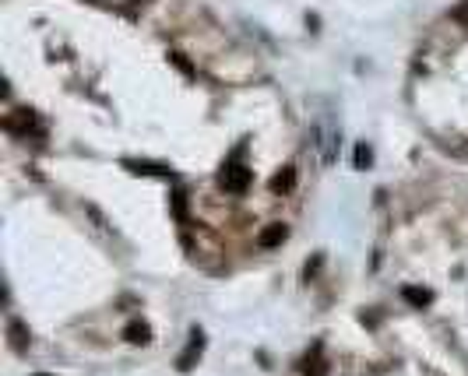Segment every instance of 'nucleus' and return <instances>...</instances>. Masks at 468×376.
<instances>
[{
  "mask_svg": "<svg viewBox=\"0 0 468 376\" xmlns=\"http://www.w3.org/2000/svg\"><path fill=\"white\" fill-rule=\"evenodd\" d=\"M250 183H254V173L243 162H225L222 173H219V186L229 190V194H247Z\"/></svg>",
  "mask_w": 468,
  "mask_h": 376,
  "instance_id": "1",
  "label": "nucleus"
},
{
  "mask_svg": "<svg viewBox=\"0 0 468 376\" xmlns=\"http://www.w3.org/2000/svg\"><path fill=\"white\" fill-rule=\"evenodd\" d=\"M8 344H11V352L25 355L28 352V344H32V334H28V327L21 320H8Z\"/></svg>",
  "mask_w": 468,
  "mask_h": 376,
  "instance_id": "2",
  "label": "nucleus"
},
{
  "mask_svg": "<svg viewBox=\"0 0 468 376\" xmlns=\"http://www.w3.org/2000/svg\"><path fill=\"white\" fill-rule=\"evenodd\" d=\"M285 239H289V225H282V222H271V225H265V229H260V239H257V246H260V250H278Z\"/></svg>",
  "mask_w": 468,
  "mask_h": 376,
  "instance_id": "3",
  "label": "nucleus"
},
{
  "mask_svg": "<svg viewBox=\"0 0 468 376\" xmlns=\"http://www.w3.org/2000/svg\"><path fill=\"white\" fill-rule=\"evenodd\" d=\"M201 349H204V331L201 327H194V334H190V344H187V349L180 352V369L187 373V369H194V362H197V355H201Z\"/></svg>",
  "mask_w": 468,
  "mask_h": 376,
  "instance_id": "4",
  "label": "nucleus"
},
{
  "mask_svg": "<svg viewBox=\"0 0 468 376\" xmlns=\"http://www.w3.org/2000/svg\"><path fill=\"white\" fill-rule=\"evenodd\" d=\"M292 186H296V169H292V166H282V169L271 176L268 190H271V194H292Z\"/></svg>",
  "mask_w": 468,
  "mask_h": 376,
  "instance_id": "5",
  "label": "nucleus"
},
{
  "mask_svg": "<svg viewBox=\"0 0 468 376\" xmlns=\"http://www.w3.org/2000/svg\"><path fill=\"white\" fill-rule=\"evenodd\" d=\"M124 341L127 344H148L152 341V327L144 324V320H131L127 331H124Z\"/></svg>",
  "mask_w": 468,
  "mask_h": 376,
  "instance_id": "6",
  "label": "nucleus"
},
{
  "mask_svg": "<svg viewBox=\"0 0 468 376\" xmlns=\"http://www.w3.org/2000/svg\"><path fill=\"white\" fill-rule=\"evenodd\" d=\"M401 299H405V302H412V306H419V309H426V306L433 302V289H419V285H405V289H401Z\"/></svg>",
  "mask_w": 468,
  "mask_h": 376,
  "instance_id": "7",
  "label": "nucleus"
},
{
  "mask_svg": "<svg viewBox=\"0 0 468 376\" xmlns=\"http://www.w3.org/2000/svg\"><path fill=\"white\" fill-rule=\"evenodd\" d=\"M303 376H328V359L320 355V349H313L303 359Z\"/></svg>",
  "mask_w": 468,
  "mask_h": 376,
  "instance_id": "8",
  "label": "nucleus"
},
{
  "mask_svg": "<svg viewBox=\"0 0 468 376\" xmlns=\"http://www.w3.org/2000/svg\"><path fill=\"white\" fill-rule=\"evenodd\" d=\"M131 173H144V176H166V166H148V162H124Z\"/></svg>",
  "mask_w": 468,
  "mask_h": 376,
  "instance_id": "9",
  "label": "nucleus"
},
{
  "mask_svg": "<svg viewBox=\"0 0 468 376\" xmlns=\"http://www.w3.org/2000/svg\"><path fill=\"white\" fill-rule=\"evenodd\" d=\"M373 166V148L370 144H356V169H370Z\"/></svg>",
  "mask_w": 468,
  "mask_h": 376,
  "instance_id": "10",
  "label": "nucleus"
},
{
  "mask_svg": "<svg viewBox=\"0 0 468 376\" xmlns=\"http://www.w3.org/2000/svg\"><path fill=\"white\" fill-rule=\"evenodd\" d=\"M451 18H454V21H461V25H468V0H465V4H458V8L451 11Z\"/></svg>",
  "mask_w": 468,
  "mask_h": 376,
  "instance_id": "11",
  "label": "nucleus"
},
{
  "mask_svg": "<svg viewBox=\"0 0 468 376\" xmlns=\"http://www.w3.org/2000/svg\"><path fill=\"white\" fill-rule=\"evenodd\" d=\"M172 204H177V214H180V218H187V204H183V194H180V190L172 194Z\"/></svg>",
  "mask_w": 468,
  "mask_h": 376,
  "instance_id": "12",
  "label": "nucleus"
},
{
  "mask_svg": "<svg viewBox=\"0 0 468 376\" xmlns=\"http://www.w3.org/2000/svg\"><path fill=\"white\" fill-rule=\"evenodd\" d=\"M169 60H172V64H177V67H180V71H187V74H190V64H187V60H183V56H180V53H172V56H169Z\"/></svg>",
  "mask_w": 468,
  "mask_h": 376,
  "instance_id": "13",
  "label": "nucleus"
},
{
  "mask_svg": "<svg viewBox=\"0 0 468 376\" xmlns=\"http://www.w3.org/2000/svg\"><path fill=\"white\" fill-rule=\"evenodd\" d=\"M317 267H320V257H313V261H310V264H307V281H310V278H313V271H317Z\"/></svg>",
  "mask_w": 468,
  "mask_h": 376,
  "instance_id": "14",
  "label": "nucleus"
},
{
  "mask_svg": "<svg viewBox=\"0 0 468 376\" xmlns=\"http://www.w3.org/2000/svg\"><path fill=\"white\" fill-rule=\"evenodd\" d=\"M39 376H49V373H39Z\"/></svg>",
  "mask_w": 468,
  "mask_h": 376,
  "instance_id": "15",
  "label": "nucleus"
}]
</instances>
